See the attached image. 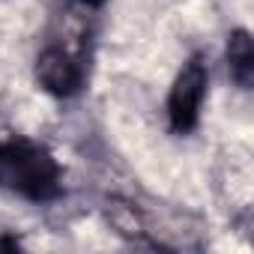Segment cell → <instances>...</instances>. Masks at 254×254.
<instances>
[{
	"label": "cell",
	"instance_id": "6da1fadb",
	"mask_svg": "<svg viewBox=\"0 0 254 254\" xmlns=\"http://www.w3.org/2000/svg\"><path fill=\"white\" fill-rule=\"evenodd\" d=\"M0 186L36 203L54 200L60 194V165L39 144L6 141L0 144Z\"/></svg>",
	"mask_w": 254,
	"mask_h": 254
},
{
	"label": "cell",
	"instance_id": "5b68a950",
	"mask_svg": "<svg viewBox=\"0 0 254 254\" xmlns=\"http://www.w3.org/2000/svg\"><path fill=\"white\" fill-rule=\"evenodd\" d=\"M78 3H84V6H102L105 0H78Z\"/></svg>",
	"mask_w": 254,
	"mask_h": 254
},
{
	"label": "cell",
	"instance_id": "277c9868",
	"mask_svg": "<svg viewBox=\"0 0 254 254\" xmlns=\"http://www.w3.org/2000/svg\"><path fill=\"white\" fill-rule=\"evenodd\" d=\"M227 66H230V75L236 78L239 87H251L254 81V42H251V33L245 30H233L230 39H227Z\"/></svg>",
	"mask_w": 254,
	"mask_h": 254
},
{
	"label": "cell",
	"instance_id": "3957f363",
	"mask_svg": "<svg viewBox=\"0 0 254 254\" xmlns=\"http://www.w3.org/2000/svg\"><path fill=\"white\" fill-rule=\"evenodd\" d=\"M36 81L51 96H75L81 90V66L63 48H45L36 60Z\"/></svg>",
	"mask_w": 254,
	"mask_h": 254
},
{
	"label": "cell",
	"instance_id": "7a4b0ae2",
	"mask_svg": "<svg viewBox=\"0 0 254 254\" xmlns=\"http://www.w3.org/2000/svg\"><path fill=\"white\" fill-rule=\"evenodd\" d=\"M206 84H209V72L206 66L191 57L174 78L171 96H168V117H171V129L174 132H191L200 117V105L206 96Z\"/></svg>",
	"mask_w": 254,
	"mask_h": 254
}]
</instances>
